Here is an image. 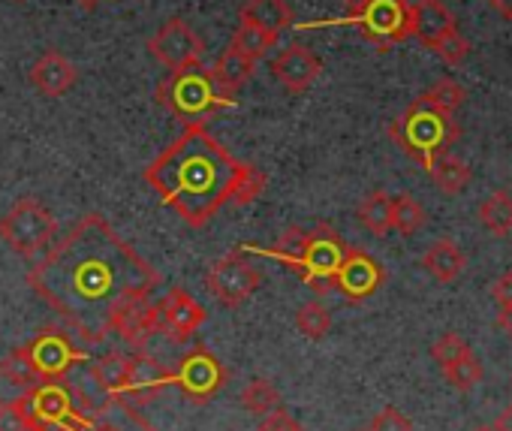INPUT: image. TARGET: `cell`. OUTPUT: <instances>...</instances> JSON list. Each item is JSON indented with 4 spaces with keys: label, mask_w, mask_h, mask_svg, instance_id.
Masks as SVG:
<instances>
[{
    "label": "cell",
    "mask_w": 512,
    "mask_h": 431,
    "mask_svg": "<svg viewBox=\"0 0 512 431\" xmlns=\"http://www.w3.org/2000/svg\"><path fill=\"white\" fill-rule=\"evenodd\" d=\"M238 166L241 163L208 133L205 124H184L172 145L145 166L142 178L187 227L202 230L229 202Z\"/></svg>",
    "instance_id": "7a4b0ae2"
},
{
    "label": "cell",
    "mask_w": 512,
    "mask_h": 431,
    "mask_svg": "<svg viewBox=\"0 0 512 431\" xmlns=\"http://www.w3.org/2000/svg\"><path fill=\"white\" fill-rule=\"evenodd\" d=\"M368 0H344V10H347V22H353L362 10H365Z\"/></svg>",
    "instance_id": "7bdbcfd3"
},
{
    "label": "cell",
    "mask_w": 512,
    "mask_h": 431,
    "mask_svg": "<svg viewBox=\"0 0 512 431\" xmlns=\"http://www.w3.org/2000/svg\"><path fill=\"white\" fill-rule=\"evenodd\" d=\"M76 82H79L76 64L58 49H46L40 61L31 67V85L46 97H64Z\"/></svg>",
    "instance_id": "e0dca14e"
},
{
    "label": "cell",
    "mask_w": 512,
    "mask_h": 431,
    "mask_svg": "<svg viewBox=\"0 0 512 431\" xmlns=\"http://www.w3.org/2000/svg\"><path fill=\"white\" fill-rule=\"evenodd\" d=\"M473 431H494L491 425H482V428H473Z\"/></svg>",
    "instance_id": "bcb514c9"
},
{
    "label": "cell",
    "mask_w": 512,
    "mask_h": 431,
    "mask_svg": "<svg viewBox=\"0 0 512 431\" xmlns=\"http://www.w3.org/2000/svg\"><path fill=\"white\" fill-rule=\"evenodd\" d=\"M157 106H163L181 124H202L205 118L217 115L220 109H232L235 97H229L211 70L202 64H190L181 70H169L154 91Z\"/></svg>",
    "instance_id": "277c9868"
},
{
    "label": "cell",
    "mask_w": 512,
    "mask_h": 431,
    "mask_svg": "<svg viewBox=\"0 0 512 431\" xmlns=\"http://www.w3.org/2000/svg\"><path fill=\"white\" fill-rule=\"evenodd\" d=\"M76 4H79L82 10H94V7L100 4V0H76Z\"/></svg>",
    "instance_id": "f6af8a7d"
},
{
    "label": "cell",
    "mask_w": 512,
    "mask_h": 431,
    "mask_svg": "<svg viewBox=\"0 0 512 431\" xmlns=\"http://www.w3.org/2000/svg\"><path fill=\"white\" fill-rule=\"evenodd\" d=\"M0 374H4V377H7V380L13 383V386H22L25 392L43 383L25 347L13 350V353H10V356L4 359V362H0Z\"/></svg>",
    "instance_id": "f546056e"
},
{
    "label": "cell",
    "mask_w": 512,
    "mask_h": 431,
    "mask_svg": "<svg viewBox=\"0 0 512 431\" xmlns=\"http://www.w3.org/2000/svg\"><path fill=\"white\" fill-rule=\"evenodd\" d=\"M470 347H467V341L461 338V335H455V332H446V335H440L437 341H434V347H431V356H434V362L440 365V368H449L455 359H461L464 353H467Z\"/></svg>",
    "instance_id": "836d02e7"
},
{
    "label": "cell",
    "mask_w": 512,
    "mask_h": 431,
    "mask_svg": "<svg viewBox=\"0 0 512 431\" xmlns=\"http://www.w3.org/2000/svg\"><path fill=\"white\" fill-rule=\"evenodd\" d=\"M28 287L85 344H100L115 335L127 308L151 299L160 272L115 233L103 214H85L28 272Z\"/></svg>",
    "instance_id": "6da1fadb"
},
{
    "label": "cell",
    "mask_w": 512,
    "mask_h": 431,
    "mask_svg": "<svg viewBox=\"0 0 512 431\" xmlns=\"http://www.w3.org/2000/svg\"><path fill=\"white\" fill-rule=\"evenodd\" d=\"M58 236L55 214L34 196L19 199L4 218H0V239L10 245L19 257H34L46 251Z\"/></svg>",
    "instance_id": "ba28073f"
},
{
    "label": "cell",
    "mask_w": 512,
    "mask_h": 431,
    "mask_svg": "<svg viewBox=\"0 0 512 431\" xmlns=\"http://www.w3.org/2000/svg\"><path fill=\"white\" fill-rule=\"evenodd\" d=\"M389 136L404 154H410L428 169L431 160L458 139V124L452 115L440 112L425 97H416L407 112L389 124Z\"/></svg>",
    "instance_id": "8992f818"
},
{
    "label": "cell",
    "mask_w": 512,
    "mask_h": 431,
    "mask_svg": "<svg viewBox=\"0 0 512 431\" xmlns=\"http://www.w3.org/2000/svg\"><path fill=\"white\" fill-rule=\"evenodd\" d=\"M260 284H263V275H260V269L247 263L244 248L229 251L226 257H220V260L208 269V275H205L208 293H211L223 308H238V305H244L256 290H260Z\"/></svg>",
    "instance_id": "9c48e42d"
},
{
    "label": "cell",
    "mask_w": 512,
    "mask_h": 431,
    "mask_svg": "<svg viewBox=\"0 0 512 431\" xmlns=\"http://www.w3.org/2000/svg\"><path fill=\"white\" fill-rule=\"evenodd\" d=\"M272 73L290 94H302L320 79L323 61L308 46H290L272 61Z\"/></svg>",
    "instance_id": "2e32d148"
},
{
    "label": "cell",
    "mask_w": 512,
    "mask_h": 431,
    "mask_svg": "<svg viewBox=\"0 0 512 431\" xmlns=\"http://www.w3.org/2000/svg\"><path fill=\"white\" fill-rule=\"evenodd\" d=\"M253 67H256V61H250V58H247V55H241L235 46H229V49H223V52H220V58L214 61L211 76L217 79V85H220L229 97H235V94L250 82Z\"/></svg>",
    "instance_id": "7402d4cb"
},
{
    "label": "cell",
    "mask_w": 512,
    "mask_h": 431,
    "mask_svg": "<svg viewBox=\"0 0 512 431\" xmlns=\"http://www.w3.org/2000/svg\"><path fill=\"white\" fill-rule=\"evenodd\" d=\"M488 7H491L494 13H500L503 19L512 22V0H488Z\"/></svg>",
    "instance_id": "60d3db41"
},
{
    "label": "cell",
    "mask_w": 512,
    "mask_h": 431,
    "mask_svg": "<svg viewBox=\"0 0 512 431\" xmlns=\"http://www.w3.org/2000/svg\"><path fill=\"white\" fill-rule=\"evenodd\" d=\"M157 305H160L163 332H166L172 341H178V344H184V341L208 320L205 308H202L184 287H172V290L163 296V302H157Z\"/></svg>",
    "instance_id": "9a60e30c"
},
{
    "label": "cell",
    "mask_w": 512,
    "mask_h": 431,
    "mask_svg": "<svg viewBox=\"0 0 512 431\" xmlns=\"http://www.w3.org/2000/svg\"><path fill=\"white\" fill-rule=\"evenodd\" d=\"M169 383L178 386L190 401L196 404H205L211 401L223 383H226V368L220 365V359L205 347V344H196L190 353H184L178 359V365L169 371Z\"/></svg>",
    "instance_id": "30bf717a"
},
{
    "label": "cell",
    "mask_w": 512,
    "mask_h": 431,
    "mask_svg": "<svg viewBox=\"0 0 512 431\" xmlns=\"http://www.w3.org/2000/svg\"><path fill=\"white\" fill-rule=\"evenodd\" d=\"M428 172H431V181H434L446 196H458V193L467 187V181H470L467 163H464L461 157H455V154H446V151L437 154V157L431 160Z\"/></svg>",
    "instance_id": "603a6c76"
},
{
    "label": "cell",
    "mask_w": 512,
    "mask_h": 431,
    "mask_svg": "<svg viewBox=\"0 0 512 431\" xmlns=\"http://www.w3.org/2000/svg\"><path fill=\"white\" fill-rule=\"evenodd\" d=\"M350 25H356L359 34L368 43H374L380 52H386V49L404 43L407 37H413L407 0H368L365 10Z\"/></svg>",
    "instance_id": "8fae6325"
},
{
    "label": "cell",
    "mask_w": 512,
    "mask_h": 431,
    "mask_svg": "<svg viewBox=\"0 0 512 431\" xmlns=\"http://www.w3.org/2000/svg\"><path fill=\"white\" fill-rule=\"evenodd\" d=\"M383 281H386V272L371 254H365L359 248H347V254L332 278V290H338L350 302H365L368 296H374L383 287Z\"/></svg>",
    "instance_id": "5bb4252c"
},
{
    "label": "cell",
    "mask_w": 512,
    "mask_h": 431,
    "mask_svg": "<svg viewBox=\"0 0 512 431\" xmlns=\"http://www.w3.org/2000/svg\"><path fill=\"white\" fill-rule=\"evenodd\" d=\"M91 377L106 395V404L118 401H151L163 386H169V371L160 368L142 350L133 353H106L91 362Z\"/></svg>",
    "instance_id": "5b68a950"
},
{
    "label": "cell",
    "mask_w": 512,
    "mask_h": 431,
    "mask_svg": "<svg viewBox=\"0 0 512 431\" xmlns=\"http://www.w3.org/2000/svg\"><path fill=\"white\" fill-rule=\"evenodd\" d=\"M479 221L488 233L494 236H509L512 233V196L506 190H494L482 205H479Z\"/></svg>",
    "instance_id": "d4e9b609"
},
{
    "label": "cell",
    "mask_w": 512,
    "mask_h": 431,
    "mask_svg": "<svg viewBox=\"0 0 512 431\" xmlns=\"http://www.w3.org/2000/svg\"><path fill=\"white\" fill-rule=\"evenodd\" d=\"M238 22L256 25L272 34H284L293 28V10L287 0H244L238 7Z\"/></svg>",
    "instance_id": "ffe728a7"
},
{
    "label": "cell",
    "mask_w": 512,
    "mask_h": 431,
    "mask_svg": "<svg viewBox=\"0 0 512 431\" xmlns=\"http://www.w3.org/2000/svg\"><path fill=\"white\" fill-rule=\"evenodd\" d=\"M260 431H305L284 407H275L272 413H266L263 416V422H260Z\"/></svg>",
    "instance_id": "74e56055"
},
{
    "label": "cell",
    "mask_w": 512,
    "mask_h": 431,
    "mask_svg": "<svg viewBox=\"0 0 512 431\" xmlns=\"http://www.w3.org/2000/svg\"><path fill=\"white\" fill-rule=\"evenodd\" d=\"M425 221H428L425 208L410 193L392 196V230H398L401 236H413L425 227Z\"/></svg>",
    "instance_id": "83f0119b"
},
{
    "label": "cell",
    "mask_w": 512,
    "mask_h": 431,
    "mask_svg": "<svg viewBox=\"0 0 512 431\" xmlns=\"http://www.w3.org/2000/svg\"><path fill=\"white\" fill-rule=\"evenodd\" d=\"M368 431H413V422H410L398 407H383V410L371 419Z\"/></svg>",
    "instance_id": "d590c367"
},
{
    "label": "cell",
    "mask_w": 512,
    "mask_h": 431,
    "mask_svg": "<svg viewBox=\"0 0 512 431\" xmlns=\"http://www.w3.org/2000/svg\"><path fill=\"white\" fill-rule=\"evenodd\" d=\"M238 398H241L244 410L253 413V416H266V413H272L275 407H281V392H278V386H275L272 380H266V377H253V380L241 389Z\"/></svg>",
    "instance_id": "484cf974"
},
{
    "label": "cell",
    "mask_w": 512,
    "mask_h": 431,
    "mask_svg": "<svg viewBox=\"0 0 512 431\" xmlns=\"http://www.w3.org/2000/svg\"><path fill=\"white\" fill-rule=\"evenodd\" d=\"M497 326L512 338V305H509V308H500V314H497Z\"/></svg>",
    "instance_id": "b9f144b4"
},
{
    "label": "cell",
    "mask_w": 512,
    "mask_h": 431,
    "mask_svg": "<svg viewBox=\"0 0 512 431\" xmlns=\"http://www.w3.org/2000/svg\"><path fill=\"white\" fill-rule=\"evenodd\" d=\"M410 28L419 43L434 49L446 34L455 31V16L440 0H416V4H410Z\"/></svg>",
    "instance_id": "ac0fdd59"
},
{
    "label": "cell",
    "mask_w": 512,
    "mask_h": 431,
    "mask_svg": "<svg viewBox=\"0 0 512 431\" xmlns=\"http://www.w3.org/2000/svg\"><path fill=\"white\" fill-rule=\"evenodd\" d=\"M275 43H278V34L263 31V28H256V25H247V22H238L229 46H235L250 61H260L263 55H269V49H275Z\"/></svg>",
    "instance_id": "4316f807"
},
{
    "label": "cell",
    "mask_w": 512,
    "mask_h": 431,
    "mask_svg": "<svg viewBox=\"0 0 512 431\" xmlns=\"http://www.w3.org/2000/svg\"><path fill=\"white\" fill-rule=\"evenodd\" d=\"M296 326H299V332L305 335V338H311V341H323L326 335H329V329H332V314H329V308L323 305V302H305L299 311H296Z\"/></svg>",
    "instance_id": "4dcf8cb0"
},
{
    "label": "cell",
    "mask_w": 512,
    "mask_h": 431,
    "mask_svg": "<svg viewBox=\"0 0 512 431\" xmlns=\"http://www.w3.org/2000/svg\"><path fill=\"white\" fill-rule=\"evenodd\" d=\"M347 242L329 227V224H320L314 230H299V227H290L278 245L260 251V254H269L275 260H281L287 269L299 272V278L314 287L320 296L332 290V278L347 254Z\"/></svg>",
    "instance_id": "3957f363"
},
{
    "label": "cell",
    "mask_w": 512,
    "mask_h": 431,
    "mask_svg": "<svg viewBox=\"0 0 512 431\" xmlns=\"http://www.w3.org/2000/svg\"><path fill=\"white\" fill-rule=\"evenodd\" d=\"M422 266H425V272H428L434 281L452 284V281L464 272L467 260H464L461 248H458L452 239H437V242L422 254Z\"/></svg>",
    "instance_id": "44dd1931"
},
{
    "label": "cell",
    "mask_w": 512,
    "mask_h": 431,
    "mask_svg": "<svg viewBox=\"0 0 512 431\" xmlns=\"http://www.w3.org/2000/svg\"><path fill=\"white\" fill-rule=\"evenodd\" d=\"M482 362L473 356V350H467L461 359H455L449 368H443V377L458 389V392H467V389H473V386H479L482 383Z\"/></svg>",
    "instance_id": "1f68e13d"
},
{
    "label": "cell",
    "mask_w": 512,
    "mask_h": 431,
    "mask_svg": "<svg viewBox=\"0 0 512 431\" xmlns=\"http://www.w3.org/2000/svg\"><path fill=\"white\" fill-rule=\"evenodd\" d=\"M28 431H79L91 416V404L82 401L64 380L40 383L19 395Z\"/></svg>",
    "instance_id": "52a82bcc"
},
{
    "label": "cell",
    "mask_w": 512,
    "mask_h": 431,
    "mask_svg": "<svg viewBox=\"0 0 512 431\" xmlns=\"http://www.w3.org/2000/svg\"><path fill=\"white\" fill-rule=\"evenodd\" d=\"M434 52L440 55V61H446L449 67H455V64H461L464 58H467V52H470V43L458 34V28L452 31V34H446L437 46H434Z\"/></svg>",
    "instance_id": "e575fe53"
},
{
    "label": "cell",
    "mask_w": 512,
    "mask_h": 431,
    "mask_svg": "<svg viewBox=\"0 0 512 431\" xmlns=\"http://www.w3.org/2000/svg\"><path fill=\"white\" fill-rule=\"evenodd\" d=\"M0 431H28V419L19 398L0 404Z\"/></svg>",
    "instance_id": "8d00e7d4"
},
{
    "label": "cell",
    "mask_w": 512,
    "mask_h": 431,
    "mask_svg": "<svg viewBox=\"0 0 512 431\" xmlns=\"http://www.w3.org/2000/svg\"><path fill=\"white\" fill-rule=\"evenodd\" d=\"M431 106H437L440 112H446V115H455L458 112V106L464 103V97H467V91L455 82V79H440L437 85H431L425 94H422Z\"/></svg>",
    "instance_id": "d6a6232c"
},
{
    "label": "cell",
    "mask_w": 512,
    "mask_h": 431,
    "mask_svg": "<svg viewBox=\"0 0 512 431\" xmlns=\"http://www.w3.org/2000/svg\"><path fill=\"white\" fill-rule=\"evenodd\" d=\"M37 374L43 383H58V380H67V374L73 371L76 362L85 359V350L73 344L70 335L58 332V329H43L37 338H31L25 344Z\"/></svg>",
    "instance_id": "7c38bea8"
},
{
    "label": "cell",
    "mask_w": 512,
    "mask_h": 431,
    "mask_svg": "<svg viewBox=\"0 0 512 431\" xmlns=\"http://www.w3.org/2000/svg\"><path fill=\"white\" fill-rule=\"evenodd\" d=\"M491 296L500 308H509L512 305V272L500 275L494 284H491Z\"/></svg>",
    "instance_id": "ab89813d"
},
{
    "label": "cell",
    "mask_w": 512,
    "mask_h": 431,
    "mask_svg": "<svg viewBox=\"0 0 512 431\" xmlns=\"http://www.w3.org/2000/svg\"><path fill=\"white\" fill-rule=\"evenodd\" d=\"M494 431H512V407H506L500 416H497V422L491 425Z\"/></svg>",
    "instance_id": "ee69618b"
},
{
    "label": "cell",
    "mask_w": 512,
    "mask_h": 431,
    "mask_svg": "<svg viewBox=\"0 0 512 431\" xmlns=\"http://www.w3.org/2000/svg\"><path fill=\"white\" fill-rule=\"evenodd\" d=\"M79 431H127L124 425H118V422H112V419H100V416H91ZM136 431H157L148 419H139V425H136Z\"/></svg>",
    "instance_id": "f35d334b"
},
{
    "label": "cell",
    "mask_w": 512,
    "mask_h": 431,
    "mask_svg": "<svg viewBox=\"0 0 512 431\" xmlns=\"http://www.w3.org/2000/svg\"><path fill=\"white\" fill-rule=\"evenodd\" d=\"M266 184H269V175H266L260 166L241 163V166H238V175H235V184H232L229 202H235V205H250V202L260 199V193L266 190Z\"/></svg>",
    "instance_id": "f1b7e54d"
},
{
    "label": "cell",
    "mask_w": 512,
    "mask_h": 431,
    "mask_svg": "<svg viewBox=\"0 0 512 431\" xmlns=\"http://www.w3.org/2000/svg\"><path fill=\"white\" fill-rule=\"evenodd\" d=\"M148 52L166 67V70H181L190 64L202 61L205 52V40L184 22V19H169L151 40H148Z\"/></svg>",
    "instance_id": "4fadbf2b"
},
{
    "label": "cell",
    "mask_w": 512,
    "mask_h": 431,
    "mask_svg": "<svg viewBox=\"0 0 512 431\" xmlns=\"http://www.w3.org/2000/svg\"><path fill=\"white\" fill-rule=\"evenodd\" d=\"M359 224L374 236H386L392 230V196L386 190H371L359 202Z\"/></svg>",
    "instance_id": "cb8c5ba5"
},
{
    "label": "cell",
    "mask_w": 512,
    "mask_h": 431,
    "mask_svg": "<svg viewBox=\"0 0 512 431\" xmlns=\"http://www.w3.org/2000/svg\"><path fill=\"white\" fill-rule=\"evenodd\" d=\"M157 332H163L160 305H154L151 299H142L133 308H127L118 329H115V335H121L133 350H142L148 344V338H154Z\"/></svg>",
    "instance_id": "d6986e66"
}]
</instances>
